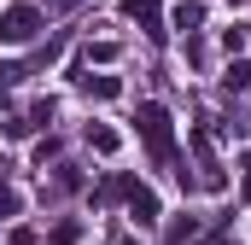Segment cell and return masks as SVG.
<instances>
[{
	"label": "cell",
	"instance_id": "obj_11",
	"mask_svg": "<svg viewBox=\"0 0 251 245\" xmlns=\"http://www.w3.org/2000/svg\"><path fill=\"white\" fill-rule=\"evenodd\" d=\"M53 158H59V140H53V134H47V140H35V164H41V170H47V164H53Z\"/></svg>",
	"mask_w": 251,
	"mask_h": 245
},
{
	"label": "cell",
	"instance_id": "obj_5",
	"mask_svg": "<svg viewBox=\"0 0 251 245\" xmlns=\"http://www.w3.org/2000/svg\"><path fill=\"white\" fill-rule=\"evenodd\" d=\"M128 18H140V29L146 35H164V18H158V0H123Z\"/></svg>",
	"mask_w": 251,
	"mask_h": 245
},
{
	"label": "cell",
	"instance_id": "obj_4",
	"mask_svg": "<svg viewBox=\"0 0 251 245\" xmlns=\"http://www.w3.org/2000/svg\"><path fill=\"white\" fill-rule=\"evenodd\" d=\"M128 216H134L140 228H152V222L164 216V210H158V193H146V187L134 181V187H128Z\"/></svg>",
	"mask_w": 251,
	"mask_h": 245
},
{
	"label": "cell",
	"instance_id": "obj_17",
	"mask_svg": "<svg viewBox=\"0 0 251 245\" xmlns=\"http://www.w3.org/2000/svg\"><path fill=\"white\" fill-rule=\"evenodd\" d=\"M246 198H251V175H246Z\"/></svg>",
	"mask_w": 251,
	"mask_h": 245
},
{
	"label": "cell",
	"instance_id": "obj_12",
	"mask_svg": "<svg viewBox=\"0 0 251 245\" xmlns=\"http://www.w3.org/2000/svg\"><path fill=\"white\" fill-rule=\"evenodd\" d=\"M0 128H6V140H24V134H29L35 122H29V117H6V122H0Z\"/></svg>",
	"mask_w": 251,
	"mask_h": 245
},
{
	"label": "cell",
	"instance_id": "obj_2",
	"mask_svg": "<svg viewBox=\"0 0 251 245\" xmlns=\"http://www.w3.org/2000/svg\"><path fill=\"white\" fill-rule=\"evenodd\" d=\"M41 35V12L35 6H6L0 12V47H24Z\"/></svg>",
	"mask_w": 251,
	"mask_h": 245
},
{
	"label": "cell",
	"instance_id": "obj_14",
	"mask_svg": "<svg viewBox=\"0 0 251 245\" xmlns=\"http://www.w3.org/2000/svg\"><path fill=\"white\" fill-rule=\"evenodd\" d=\"M18 76H24V70H18V64H0V88H12V82H18Z\"/></svg>",
	"mask_w": 251,
	"mask_h": 245
},
{
	"label": "cell",
	"instance_id": "obj_13",
	"mask_svg": "<svg viewBox=\"0 0 251 245\" xmlns=\"http://www.w3.org/2000/svg\"><path fill=\"white\" fill-rule=\"evenodd\" d=\"M0 216H18V193L12 187H0Z\"/></svg>",
	"mask_w": 251,
	"mask_h": 245
},
{
	"label": "cell",
	"instance_id": "obj_16",
	"mask_svg": "<svg viewBox=\"0 0 251 245\" xmlns=\"http://www.w3.org/2000/svg\"><path fill=\"white\" fill-rule=\"evenodd\" d=\"M204 245H228V240H204Z\"/></svg>",
	"mask_w": 251,
	"mask_h": 245
},
{
	"label": "cell",
	"instance_id": "obj_1",
	"mask_svg": "<svg viewBox=\"0 0 251 245\" xmlns=\"http://www.w3.org/2000/svg\"><path fill=\"white\" fill-rule=\"evenodd\" d=\"M134 134L146 140V152H152L158 164H176V122H170V111H164L158 99H146V105H140V117H134Z\"/></svg>",
	"mask_w": 251,
	"mask_h": 245
},
{
	"label": "cell",
	"instance_id": "obj_6",
	"mask_svg": "<svg viewBox=\"0 0 251 245\" xmlns=\"http://www.w3.org/2000/svg\"><path fill=\"white\" fill-rule=\"evenodd\" d=\"M82 94H88V99H117L123 82H117V76H82Z\"/></svg>",
	"mask_w": 251,
	"mask_h": 245
},
{
	"label": "cell",
	"instance_id": "obj_10",
	"mask_svg": "<svg viewBox=\"0 0 251 245\" xmlns=\"http://www.w3.org/2000/svg\"><path fill=\"white\" fill-rule=\"evenodd\" d=\"M82 240V222H59V228H53V245H76Z\"/></svg>",
	"mask_w": 251,
	"mask_h": 245
},
{
	"label": "cell",
	"instance_id": "obj_7",
	"mask_svg": "<svg viewBox=\"0 0 251 245\" xmlns=\"http://www.w3.org/2000/svg\"><path fill=\"white\" fill-rule=\"evenodd\" d=\"M88 146H94V152H105V158H111V152H117V146H123V140H117V128H105V122H88Z\"/></svg>",
	"mask_w": 251,
	"mask_h": 245
},
{
	"label": "cell",
	"instance_id": "obj_15",
	"mask_svg": "<svg viewBox=\"0 0 251 245\" xmlns=\"http://www.w3.org/2000/svg\"><path fill=\"white\" fill-rule=\"evenodd\" d=\"M6 245H35V234H24V228H18V234H12Z\"/></svg>",
	"mask_w": 251,
	"mask_h": 245
},
{
	"label": "cell",
	"instance_id": "obj_9",
	"mask_svg": "<svg viewBox=\"0 0 251 245\" xmlns=\"http://www.w3.org/2000/svg\"><path fill=\"white\" fill-rule=\"evenodd\" d=\"M222 88H251V64H228V76H222Z\"/></svg>",
	"mask_w": 251,
	"mask_h": 245
},
{
	"label": "cell",
	"instance_id": "obj_3",
	"mask_svg": "<svg viewBox=\"0 0 251 245\" xmlns=\"http://www.w3.org/2000/svg\"><path fill=\"white\" fill-rule=\"evenodd\" d=\"M193 152H199V187L222 193V187H228V175H222V164H216V152H210V134H193Z\"/></svg>",
	"mask_w": 251,
	"mask_h": 245
},
{
	"label": "cell",
	"instance_id": "obj_8",
	"mask_svg": "<svg viewBox=\"0 0 251 245\" xmlns=\"http://www.w3.org/2000/svg\"><path fill=\"white\" fill-rule=\"evenodd\" d=\"M199 24H204V6H199V0H181V6H176V29H199Z\"/></svg>",
	"mask_w": 251,
	"mask_h": 245
}]
</instances>
